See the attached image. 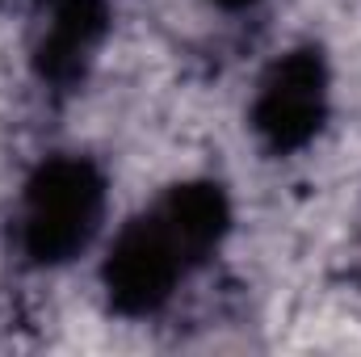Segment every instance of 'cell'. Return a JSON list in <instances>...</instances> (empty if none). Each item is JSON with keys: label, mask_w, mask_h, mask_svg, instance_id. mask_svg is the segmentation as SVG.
<instances>
[{"label": "cell", "mask_w": 361, "mask_h": 357, "mask_svg": "<svg viewBox=\"0 0 361 357\" xmlns=\"http://www.w3.org/2000/svg\"><path fill=\"white\" fill-rule=\"evenodd\" d=\"M105 214V177L85 156H55L25 181L17 248L34 265H63L92 244Z\"/></svg>", "instance_id": "2"}, {"label": "cell", "mask_w": 361, "mask_h": 357, "mask_svg": "<svg viewBox=\"0 0 361 357\" xmlns=\"http://www.w3.org/2000/svg\"><path fill=\"white\" fill-rule=\"evenodd\" d=\"M219 8H227V13H240V8H252L257 0H214Z\"/></svg>", "instance_id": "5"}, {"label": "cell", "mask_w": 361, "mask_h": 357, "mask_svg": "<svg viewBox=\"0 0 361 357\" xmlns=\"http://www.w3.org/2000/svg\"><path fill=\"white\" fill-rule=\"evenodd\" d=\"M328 118V68L319 51H290L261 76L252 101V131L269 152L307 147Z\"/></svg>", "instance_id": "3"}, {"label": "cell", "mask_w": 361, "mask_h": 357, "mask_svg": "<svg viewBox=\"0 0 361 357\" xmlns=\"http://www.w3.org/2000/svg\"><path fill=\"white\" fill-rule=\"evenodd\" d=\"M231 223L227 198L210 181L169 189L152 210L130 219L105 257V290L122 315L160 311L202 265Z\"/></svg>", "instance_id": "1"}, {"label": "cell", "mask_w": 361, "mask_h": 357, "mask_svg": "<svg viewBox=\"0 0 361 357\" xmlns=\"http://www.w3.org/2000/svg\"><path fill=\"white\" fill-rule=\"evenodd\" d=\"M109 30L105 0H55V13L34 47V68L42 80L68 89L89 72L92 55Z\"/></svg>", "instance_id": "4"}]
</instances>
